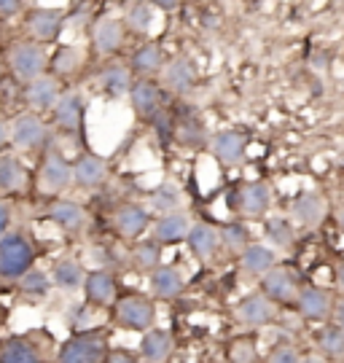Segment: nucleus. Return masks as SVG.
I'll return each instance as SVG.
<instances>
[{
  "mask_svg": "<svg viewBox=\"0 0 344 363\" xmlns=\"http://www.w3.org/2000/svg\"><path fill=\"white\" fill-rule=\"evenodd\" d=\"M6 62H9V70L13 73L16 81L30 84L33 78H38L46 73L49 57H46V49L40 46L38 40H19V43H11V46H9Z\"/></svg>",
  "mask_w": 344,
  "mask_h": 363,
  "instance_id": "f257e3e1",
  "label": "nucleus"
},
{
  "mask_svg": "<svg viewBox=\"0 0 344 363\" xmlns=\"http://www.w3.org/2000/svg\"><path fill=\"white\" fill-rule=\"evenodd\" d=\"M35 247L25 234H3L0 237V277L19 280L33 267Z\"/></svg>",
  "mask_w": 344,
  "mask_h": 363,
  "instance_id": "f03ea898",
  "label": "nucleus"
},
{
  "mask_svg": "<svg viewBox=\"0 0 344 363\" xmlns=\"http://www.w3.org/2000/svg\"><path fill=\"white\" fill-rule=\"evenodd\" d=\"M9 135H11V143L27 154L43 151L49 145V127L43 124V118L38 113H19L11 121Z\"/></svg>",
  "mask_w": 344,
  "mask_h": 363,
  "instance_id": "7ed1b4c3",
  "label": "nucleus"
},
{
  "mask_svg": "<svg viewBox=\"0 0 344 363\" xmlns=\"http://www.w3.org/2000/svg\"><path fill=\"white\" fill-rule=\"evenodd\" d=\"M57 358L62 363H94L108 358V342L97 331H87V334H76L65 342Z\"/></svg>",
  "mask_w": 344,
  "mask_h": 363,
  "instance_id": "20e7f679",
  "label": "nucleus"
},
{
  "mask_svg": "<svg viewBox=\"0 0 344 363\" xmlns=\"http://www.w3.org/2000/svg\"><path fill=\"white\" fill-rule=\"evenodd\" d=\"M73 183V164L62 156V151L49 148L38 169V186L46 196L62 194L65 189Z\"/></svg>",
  "mask_w": 344,
  "mask_h": 363,
  "instance_id": "39448f33",
  "label": "nucleus"
},
{
  "mask_svg": "<svg viewBox=\"0 0 344 363\" xmlns=\"http://www.w3.org/2000/svg\"><path fill=\"white\" fill-rule=\"evenodd\" d=\"M269 205H272V191H269L267 183L261 181L243 183L240 189H231L229 191V208L248 216V218L264 216L269 210Z\"/></svg>",
  "mask_w": 344,
  "mask_h": 363,
  "instance_id": "423d86ee",
  "label": "nucleus"
},
{
  "mask_svg": "<svg viewBox=\"0 0 344 363\" xmlns=\"http://www.w3.org/2000/svg\"><path fill=\"white\" fill-rule=\"evenodd\" d=\"M156 320V307L145 296H124L116 301V323L127 331H145Z\"/></svg>",
  "mask_w": 344,
  "mask_h": 363,
  "instance_id": "0eeeda50",
  "label": "nucleus"
},
{
  "mask_svg": "<svg viewBox=\"0 0 344 363\" xmlns=\"http://www.w3.org/2000/svg\"><path fill=\"white\" fill-rule=\"evenodd\" d=\"M65 27V11L60 9H33L25 13V30L27 35L38 43H51L60 38Z\"/></svg>",
  "mask_w": 344,
  "mask_h": 363,
  "instance_id": "6e6552de",
  "label": "nucleus"
},
{
  "mask_svg": "<svg viewBox=\"0 0 344 363\" xmlns=\"http://www.w3.org/2000/svg\"><path fill=\"white\" fill-rule=\"evenodd\" d=\"M51 116H54V124L67 135L81 132L84 130V100H81V94H76V91L60 94L57 105L51 108Z\"/></svg>",
  "mask_w": 344,
  "mask_h": 363,
  "instance_id": "1a4fd4ad",
  "label": "nucleus"
},
{
  "mask_svg": "<svg viewBox=\"0 0 344 363\" xmlns=\"http://www.w3.org/2000/svg\"><path fill=\"white\" fill-rule=\"evenodd\" d=\"M60 78L57 76H38L33 78L30 84L25 86V103L35 111V113H46V111H51L54 105H57V100H60Z\"/></svg>",
  "mask_w": 344,
  "mask_h": 363,
  "instance_id": "9d476101",
  "label": "nucleus"
},
{
  "mask_svg": "<svg viewBox=\"0 0 344 363\" xmlns=\"http://www.w3.org/2000/svg\"><path fill=\"white\" fill-rule=\"evenodd\" d=\"M296 310L309 320H326L333 312V296L323 288H299L296 294Z\"/></svg>",
  "mask_w": 344,
  "mask_h": 363,
  "instance_id": "9b49d317",
  "label": "nucleus"
},
{
  "mask_svg": "<svg viewBox=\"0 0 344 363\" xmlns=\"http://www.w3.org/2000/svg\"><path fill=\"white\" fill-rule=\"evenodd\" d=\"M30 183V172L22 164L19 156L0 154V194L3 196H16L22 194Z\"/></svg>",
  "mask_w": 344,
  "mask_h": 363,
  "instance_id": "f8f14e48",
  "label": "nucleus"
},
{
  "mask_svg": "<svg viewBox=\"0 0 344 363\" xmlns=\"http://www.w3.org/2000/svg\"><path fill=\"white\" fill-rule=\"evenodd\" d=\"M245 151H248V138L243 132H218L213 138V156H216L221 164L234 167V164H243Z\"/></svg>",
  "mask_w": 344,
  "mask_h": 363,
  "instance_id": "ddd939ff",
  "label": "nucleus"
},
{
  "mask_svg": "<svg viewBox=\"0 0 344 363\" xmlns=\"http://www.w3.org/2000/svg\"><path fill=\"white\" fill-rule=\"evenodd\" d=\"M108 178V162L97 154H84L73 164V183L78 189H97Z\"/></svg>",
  "mask_w": 344,
  "mask_h": 363,
  "instance_id": "4468645a",
  "label": "nucleus"
},
{
  "mask_svg": "<svg viewBox=\"0 0 344 363\" xmlns=\"http://www.w3.org/2000/svg\"><path fill=\"white\" fill-rule=\"evenodd\" d=\"M189 229H192L189 216H186V213H178V210H170V213H162V218L156 220L153 237H156L162 245H178V242L186 240Z\"/></svg>",
  "mask_w": 344,
  "mask_h": 363,
  "instance_id": "2eb2a0df",
  "label": "nucleus"
},
{
  "mask_svg": "<svg viewBox=\"0 0 344 363\" xmlns=\"http://www.w3.org/2000/svg\"><path fill=\"white\" fill-rule=\"evenodd\" d=\"M113 223H116V229H118V234H121V237L135 240V237H140V234L148 229L151 216H148V210H145V208L135 205V202H129V205H121V208L116 210Z\"/></svg>",
  "mask_w": 344,
  "mask_h": 363,
  "instance_id": "dca6fc26",
  "label": "nucleus"
},
{
  "mask_svg": "<svg viewBox=\"0 0 344 363\" xmlns=\"http://www.w3.org/2000/svg\"><path fill=\"white\" fill-rule=\"evenodd\" d=\"M84 294H87V301L94 304V307H108L113 304L116 298V280L111 272L105 269H94L84 277Z\"/></svg>",
  "mask_w": 344,
  "mask_h": 363,
  "instance_id": "f3484780",
  "label": "nucleus"
},
{
  "mask_svg": "<svg viewBox=\"0 0 344 363\" xmlns=\"http://www.w3.org/2000/svg\"><path fill=\"white\" fill-rule=\"evenodd\" d=\"M261 288H264V294H267L272 301H296V294H299V286H296L294 274L288 272V269H269L264 277H261Z\"/></svg>",
  "mask_w": 344,
  "mask_h": 363,
  "instance_id": "a211bd4d",
  "label": "nucleus"
},
{
  "mask_svg": "<svg viewBox=\"0 0 344 363\" xmlns=\"http://www.w3.org/2000/svg\"><path fill=\"white\" fill-rule=\"evenodd\" d=\"M237 318L245 325H267L269 320H274V307H272V298L267 294H250L243 298Z\"/></svg>",
  "mask_w": 344,
  "mask_h": 363,
  "instance_id": "6ab92c4d",
  "label": "nucleus"
},
{
  "mask_svg": "<svg viewBox=\"0 0 344 363\" xmlns=\"http://www.w3.org/2000/svg\"><path fill=\"white\" fill-rule=\"evenodd\" d=\"M40 361V350L30 337L0 339V363H35Z\"/></svg>",
  "mask_w": 344,
  "mask_h": 363,
  "instance_id": "aec40b11",
  "label": "nucleus"
},
{
  "mask_svg": "<svg viewBox=\"0 0 344 363\" xmlns=\"http://www.w3.org/2000/svg\"><path fill=\"white\" fill-rule=\"evenodd\" d=\"M91 40H94V49L100 54H113L121 49L124 43V22L118 19H100L94 30H91Z\"/></svg>",
  "mask_w": 344,
  "mask_h": 363,
  "instance_id": "412c9836",
  "label": "nucleus"
},
{
  "mask_svg": "<svg viewBox=\"0 0 344 363\" xmlns=\"http://www.w3.org/2000/svg\"><path fill=\"white\" fill-rule=\"evenodd\" d=\"M186 242L196 259H210L221 247V232L213 229L210 223H194L189 234H186Z\"/></svg>",
  "mask_w": 344,
  "mask_h": 363,
  "instance_id": "4be33fe9",
  "label": "nucleus"
},
{
  "mask_svg": "<svg viewBox=\"0 0 344 363\" xmlns=\"http://www.w3.org/2000/svg\"><path fill=\"white\" fill-rule=\"evenodd\" d=\"M186 288V280L175 267H156L151 269V291L159 298H178Z\"/></svg>",
  "mask_w": 344,
  "mask_h": 363,
  "instance_id": "5701e85b",
  "label": "nucleus"
},
{
  "mask_svg": "<svg viewBox=\"0 0 344 363\" xmlns=\"http://www.w3.org/2000/svg\"><path fill=\"white\" fill-rule=\"evenodd\" d=\"M46 216H49L57 226H62L65 232H81L84 223H87V213H84V208L76 205V202H67V199L51 202V208Z\"/></svg>",
  "mask_w": 344,
  "mask_h": 363,
  "instance_id": "b1692460",
  "label": "nucleus"
},
{
  "mask_svg": "<svg viewBox=\"0 0 344 363\" xmlns=\"http://www.w3.org/2000/svg\"><path fill=\"white\" fill-rule=\"evenodd\" d=\"M172 352V339L162 328H145L140 339V358L145 361H167Z\"/></svg>",
  "mask_w": 344,
  "mask_h": 363,
  "instance_id": "393cba45",
  "label": "nucleus"
},
{
  "mask_svg": "<svg viewBox=\"0 0 344 363\" xmlns=\"http://www.w3.org/2000/svg\"><path fill=\"white\" fill-rule=\"evenodd\" d=\"M84 267L73 259H60L54 267H51V283L57 288H62V291H78V288H84Z\"/></svg>",
  "mask_w": 344,
  "mask_h": 363,
  "instance_id": "a878e982",
  "label": "nucleus"
},
{
  "mask_svg": "<svg viewBox=\"0 0 344 363\" xmlns=\"http://www.w3.org/2000/svg\"><path fill=\"white\" fill-rule=\"evenodd\" d=\"M291 213L301 226H318L320 220L326 218V202L320 194H301L296 196Z\"/></svg>",
  "mask_w": 344,
  "mask_h": 363,
  "instance_id": "bb28decb",
  "label": "nucleus"
},
{
  "mask_svg": "<svg viewBox=\"0 0 344 363\" xmlns=\"http://www.w3.org/2000/svg\"><path fill=\"white\" fill-rule=\"evenodd\" d=\"M274 250L267 245H248L243 250V269L250 277H264L269 269H274Z\"/></svg>",
  "mask_w": 344,
  "mask_h": 363,
  "instance_id": "cd10ccee",
  "label": "nucleus"
},
{
  "mask_svg": "<svg viewBox=\"0 0 344 363\" xmlns=\"http://www.w3.org/2000/svg\"><path fill=\"white\" fill-rule=\"evenodd\" d=\"M100 89L108 100H118L132 89V78H129V67L124 65H111L102 70L100 76Z\"/></svg>",
  "mask_w": 344,
  "mask_h": 363,
  "instance_id": "c85d7f7f",
  "label": "nucleus"
},
{
  "mask_svg": "<svg viewBox=\"0 0 344 363\" xmlns=\"http://www.w3.org/2000/svg\"><path fill=\"white\" fill-rule=\"evenodd\" d=\"M129 97H132V105H135V111H138L140 116H153V113L159 111V100H162L159 86H156L153 81H148V78L138 81V84L129 89Z\"/></svg>",
  "mask_w": 344,
  "mask_h": 363,
  "instance_id": "c756f323",
  "label": "nucleus"
},
{
  "mask_svg": "<svg viewBox=\"0 0 344 363\" xmlns=\"http://www.w3.org/2000/svg\"><path fill=\"white\" fill-rule=\"evenodd\" d=\"M194 78H196V70L189 60H175L165 67V84L175 91H186L194 84Z\"/></svg>",
  "mask_w": 344,
  "mask_h": 363,
  "instance_id": "7c9ffc66",
  "label": "nucleus"
},
{
  "mask_svg": "<svg viewBox=\"0 0 344 363\" xmlns=\"http://www.w3.org/2000/svg\"><path fill=\"white\" fill-rule=\"evenodd\" d=\"M132 261H135V267L143 269V272H151L159 267V261H162V242L153 237V240H140L138 245L132 247Z\"/></svg>",
  "mask_w": 344,
  "mask_h": 363,
  "instance_id": "2f4dec72",
  "label": "nucleus"
},
{
  "mask_svg": "<svg viewBox=\"0 0 344 363\" xmlns=\"http://www.w3.org/2000/svg\"><path fill=\"white\" fill-rule=\"evenodd\" d=\"M78 67H81V52H78L76 46H62L51 57V73L57 78L73 76Z\"/></svg>",
  "mask_w": 344,
  "mask_h": 363,
  "instance_id": "473e14b6",
  "label": "nucleus"
},
{
  "mask_svg": "<svg viewBox=\"0 0 344 363\" xmlns=\"http://www.w3.org/2000/svg\"><path fill=\"white\" fill-rule=\"evenodd\" d=\"M165 65V57H162V49L156 46V43H148V46H143L135 52L132 57V70H138V73H156V70H162Z\"/></svg>",
  "mask_w": 344,
  "mask_h": 363,
  "instance_id": "72a5a7b5",
  "label": "nucleus"
},
{
  "mask_svg": "<svg viewBox=\"0 0 344 363\" xmlns=\"http://www.w3.org/2000/svg\"><path fill=\"white\" fill-rule=\"evenodd\" d=\"M51 277L46 272H40V269H27L22 277H19V291L25 294V296H33V298H38V296H46L51 291Z\"/></svg>",
  "mask_w": 344,
  "mask_h": 363,
  "instance_id": "f704fd0d",
  "label": "nucleus"
},
{
  "mask_svg": "<svg viewBox=\"0 0 344 363\" xmlns=\"http://www.w3.org/2000/svg\"><path fill=\"white\" fill-rule=\"evenodd\" d=\"M248 240H250L248 226L240 223V220H231V223H226V226L221 229V245H226L231 253H243L245 247L250 245Z\"/></svg>",
  "mask_w": 344,
  "mask_h": 363,
  "instance_id": "c9c22d12",
  "label": "nucleus"
},
{
  "mask_svg": "<svg viewBox=\"0 0 344 363\" xmlns=\"http://www.w3.org/2000/svg\"><path fill=\"white\" fill-rule=\"evenodd\" d=\"M320 350L331 358H342L344 355V328L339 323L336 325H326L318 337Z\"/></svg>",
  "mask_w": 344,
  "mask_h": 363,
  "instance_id": "e433bc0d",
  "label": "nucleus"
},
{
  "mask_svg": "<svg viewBox=\"0 0 344 363\" xmlns=\"http://www.w3.org/2000/svg\"><path fill=\"white\" fill-rule=\"evenodd\" d=\"M267 240H272L280 250H288L294 245V226L285 218H269L267 220Z\"/></svg>",
  "mask_w": 344,
  "mask_h": 363,
  "instance_id": "4c0bfd02",
  "label": "nucleus"
},
{
  "mask_svg": "<svg viewBox=\"0 0 344 363\" xmlns=\"http://www.w3.org/2000/svg\"><path fill=\"white\" fill-rule=\"evenodd\" d=\"M153 22V3H135L132 9L127 11V19L124 25L135 33H148Z\"/></svg>",
  "mask_w": 344,
  "mask_h": 363,
  "instance_id": "58836bf2",
  "label": "nucleus"
},
{
  "mask_svg": "<svg viewBox=\"0 0 344 363\" xmlns=\"http://www.w3.org/2000/svg\"><path fill=\"white\" fill-rule=\"evenodd\" d=\"M151 205L159 213H170V210H178L180 208V191L172 186V183H162L156 191H153Z\"/></svg>",
  "mask_w": 344,
  "mask_h": 363,
  "instance_id": "ea45409f",
  "label": "nucleus"
},
{
  "mask_svg": "<svg viewBox=\"0 0 344 363\" xmlns=\"http://www.w3.org/2000/svg\"><path fill=\"white\" fill-rule=\"evenodd\" d=\"M269 361H280V363H296V361H301V355L294 350V347H288V345H277L274 350H272V355H269Z\"/></svg>",
  "mask_w": 344,
  "mask_h": 363,
  "instance_id": "a19ab883",
  "label": "nucleus"
},
{
  "mask_svg": "<svg viewBox=\"0 0 344 363\" xmlns=\"http://www.w3.org/2000/svg\"><path fill=\"white\" fill-rule=\"evenodd\" d=\"M25 11V0H0V19H11Z\"/></svg>",
  "mask_w": 344,
  "mask_h": 363,
  "instance_id": "79ce46f5",
  "label": "nucleus"
},
{
  "mask_svg": "<svg viewBox=\"0 0 344 363\" xmlns=\"http://www.w3.org/2000/svg\"><path fill=\"white\" fill-rule=\"evenodd\" d=\"M9 223H11V208L0 199V237L6 234V229H9Z\"/></svg>",
  "mask_w": 344,
  "mask_h": 363,
  "instance_id": "37998d69",
  "label": "nucleus"
},
{
  "mask_svg": "<svg viewBox=\"0 0 344 363\" xmlns=\"http://www.w3.org/2000/svg\"><path fill=\"white\" fill-rule=\"evenodd\" d=\"M9 140H11V135H9V127H6V121L0 118V151L9 145Z\"/></svg>",
  "mask_w": 344,
  "mask_h": 363,
  "instance_id": "c03bdc74",
  "label": "nucleus"
},
{
  "mask_svg": "<svg viewBox=\"0 0 344 363\" xmlns=\"http://www.w3.org/2000/svg\"><path fill=\"white\" fill-rule=\"evenodd\" d=\"M153 6H159V9H165V11H172V9H178L180 0H151Z\"/></svg>",
  "mask_w": 344,
  "mask_h": 363,
  "instance_id": "a18cd8bd",
  "label": "nucleus"
},
{
  "mask_svg": "<svg viewBox=\"0 0 344 363\" xmlns=\"http://www.w3.org/2000/svg\"><path fill=\"white\" fill-rule=\"evenodd\" d=\"M333 315H336V323L344 328V298L339 301V304H336V307H333Z\"/></svg>",
  "mask_w": 344,
  "mask_h": 363,
  "instance_id": "49530a36",
  "label": "nucleus"
},
{
  "mask_svg": "<svg viewBox=\"0 0 344 363\" xmlns=\"http://www.w3.org/2000/svg\"><path fill=\"white\" fill-rule=\"evenodd\" d=\"M336 280H339V286L344 288V264H339V269H336Z\"/></svg>",
  "mask_w": 344,
  "mask_h": 363,
  "instance_id": "de8ad7c7",
  "label": "nucleus"
},
{
  "mask_svg": "<svg viewBox=\"0 0 344 363\" xmlns=\"http://www.w3.org/2000/svg\"><path fill=\"white\" fill-rule=\"evenodd\" d=\"M336 220H339V229H342V232H344V210H342V213H339V218H336Z\"/></svg>",
  "mask_w": 344,
  "mask_h": 363,
  "instance_id": "09e8293b",
  "label": "nucleus"
}]
</instances>
